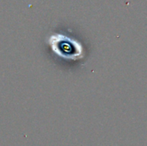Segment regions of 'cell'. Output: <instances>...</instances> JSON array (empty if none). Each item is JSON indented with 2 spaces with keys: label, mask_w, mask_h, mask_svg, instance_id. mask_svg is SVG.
<instances>
[{
  "label": "cell",
  "mask_w": 147,
  "mask_h": 146,
  "mask_svg": "<svg viewBox=\"0 0 147 146\" xmlns=\"http://www.w3.org/2000/svg\"><path fill=\"white\" fill-rule=\"evenodd\" d=\"M52 50L59 57L65 59L77 60L83 56V47L77 40L61 34H55L49 38Z\"/></svg>",
  "instance_id": "1"
}]
</instances>
